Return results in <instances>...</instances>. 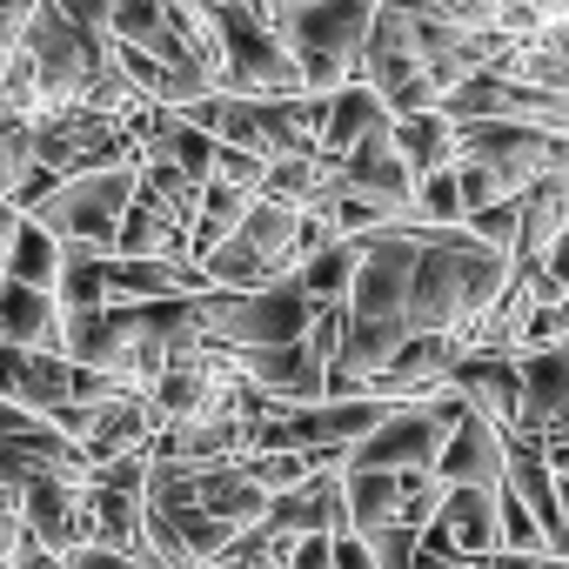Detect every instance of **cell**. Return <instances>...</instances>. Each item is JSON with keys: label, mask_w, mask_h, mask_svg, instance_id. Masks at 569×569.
Listing matches in <instances>:
<instances>
[{"label": "cell", "mask_w": 569, "mask_h": 569, "mask_svg": "<svg viewBox=\"0 0 569 569\" xmlns=\"http://www.w3.org/2000/svg\"><path fill=\"white\" fill-rule=\"evenodd\" d=\"M21 529L48 556H74L88 542V482H34L21 496Z\"/></svg>", "instance_id": "obj_13"}, {"label": "cell", "mask_w": 569, "mask_h": 569, "mask_svg": "<svg viewBox=\"0 0 569 569\" xmlns=\"http://www.w3.org/2000/svg\"><path fill=\"white\" fill-rule=\"evenodd\" d=\"M522 436H536L542 449L549 442H569V336L549 342V349H522Z\"/></svg>", "instance_id": "obj_8"}, {"label": "cell", "mask_w": 569, "mask_h": 569, "mask_svg": "<svg viewBox=\"0 0 569 569\" xmlns=\"http://www.w3.org/2000/svg\"><path fill=\"white\" fill-rule=\"evenodd\" d=\"M221 28V94L234 101H296L309 94L296 54L281 48V34L268 21H254L248 8H214Z\"/></svg>", "instance_id": "obj_4"}, {"label": "cell", "mask_w": 569, "mask_h": 569, "mask_svg": "<svg viewBox=\"0 0 569 569\" xmlns=\"http://www.w3.org/2000/svg\"><path fill=\"white\" fill-rule=\"evenodd\" d=\"M382 0H302L281 28V48L296 54L309 94H336L349 81H362V48L376 34Z\"/></svg>", "instance_id": "obj_2"}, {"label": "cell", "mask_w": 569, "mask_h": 569, "mask_svg": "<svg viewBox=\"0 0 569 569\" xmlns=\"http://www.w3.org/2000/svg\"><path fill=\"white\" fill-rule=\"evenodd\" d=\"M429 549L456 556V562H489L502 556V489H449L436 522L422 529Z\"/></svg>", "instance_id": "obj_7"}, {"label": "cell", "mask_w": 569, "mask_h": 569, "mask_svg": "<svg viewBox=\"0 0 569 569\" xmlns=\"http://www.w3.org/2000/svg\"><path fill=\"white\" fill-rule=\"evenodd\" d=\"M516 261L482 248L469 228H422L416 281H409V336H476V322L509 289Z\"/></svg>", "instance_id": "obj_1"}, {"label": "cell", "mask_w": 569, "mask_h": 569, "mask_svg": "<svg viewBox=\"0 0 569 569\" xmlns=\"http://www.w3.org/2000/svg\"><path fill=\"white\" fill-rule=\"evenodd\" d=\"M61 261H68V248L41 228V221H14L8 228V254H0V281H21V289H41V296H54V281H61Z\"/></svg>", "instance_id": "obj_20"}, {"label": "cell", "mask_w": 569, "mask_h": 569, "mask_svg": "<svg viewBox=\"0 0 569 569\" xmlns=\"http://www.w3.org/2000/svg\"><path fill=\"white\" fill-rule=\"evenodd\" d=\"M396 128V114H389V101L369 88V81H349V88H336L329 94V128H322V154L329 161H342V154H356L362 141H376V134H389Z\"/></svg>", "instance_id": "obj_16"}, {"label": "cell", "mask_w": 569, "mask_h": 569, "mask_svg": "<svg viewBox=\"0 0 569 569\" xmlns=\"http://www.w3.org/2000/svg\"><path fill=\"white\" fill-rule=\"evenodd\" d=\"M516 88H542V94H562L569 101V28H549L536 41H516L502 61H496Z\"/></svg>", "instance_id": "obj_22"}, {"label": "cell", "mask_w": 569, "mask_h": 569, "mask_svg": "<svg viewBox=\"0 0 569 569\" xmlns=\"http://www.w3.org/2000/svg\"><path fill=\"white\" fill-rule=\"evenodd\" d=\"M214 188H234V194H261V181H268V161L261 154H248V148H214V174H208Z\"/></svg>", "instance_id": "obj_30"}, {"label": "cell", "mask_w": 569, "mask_h": 569, "mask_svg": "<svg viewBox=\"0 0 569 569\" xmlns=\"http://www.w3.org/2000/svg\"><path fill=\"white\" fill-rule=\"evenodd\" d=\"M456 161H476L509 194H522L542 174H569V134H549V128H529V121H462L456 128Z\"/></svg>", "instance_id": "obj_6"}, {"label": "cell", "mask_w": 569, "mask_h": 569, "mask_svg": "<svg viewBox=\"0 0 569 569\" xmlns=\"http://www.w3.org/2000/svg\"><path fill=\"white\" fill-rule=\"evenodd\" d=\"M416 214H422L429 228H462V188H456V168L416 181Z\"/></svg>", "instance_id": "obj_28"}, {"label": "cell", "mask_w": 569, "mask_h": 569, "mask_svg": "<svg viewBox=\"0 0 569 569\" xmlns=\"http://www.w3.org/2000/svg\"><path fill=\"white\" fill-rule=\"evenodd\" d=\"M389 141H396V154L409 161V174H416V181H422V174L456 168V121H449L442 108H429V114H396Z\"/></svg>", "instance_id": "obj_21"}, {"label": "cell", "mask_w": 569, "mask_h": 569, "mask_svg": "<svg viewBox=\"0 0 569 569\" xmlns=\"http://www.w3.org/2000/svg\"><path fill=\"white\" fill-rule=\"evenodd\" d=\"M14 221H21V214H14V208H8V201H0V234H8V228H14Z\"/></svg>", "instance_id": "obj_38"}, {"label": "cell", "mask_w": 569, "mask_h": 569, "mask_svg": "<svg viewBox=\"0 0 569 569\" xmlns=\"http://www.w3.org/2000/svg\"><path fill=\"white\" fill-rule=\"evenodd\" d=\"M154 436H161L154 402L121 389V396H108V402H88V422H81V456H88V469H108V462H121V456L154 449Z\"/></svg>", "instance_id": "obj_10"}, {"label": "cell", "mask_w": 569, "mask_h": 569, "mask_svg": "<svg viewBox=\"0 0 569 569\" xmlns=\"http://www.w3.org/2000/svg\"><path fill=\"white\" fill-rule=\"evenodd\" d=\"M462 228H469L482 248H496V254H516V241H522V201H496V208L469 214Z\"/></svg>", "instance_id": "obj_29"}, {"label": "cell", "mask_w": 569, "mask_h": 569, "mask_svg": "<svg viewBox=\"0 0 569 569\" xmlns=\"http://www.w3.org/2000/svg\"><path fill=\"white\" fill-rule=\"evenodd\" d=\"M509 74L502 68H482V74H469V81H456L449 94H442V114L462 128V121H509Z\"/></svg>", "instance_id": "obj_27"}, {"label": "cell", "mask_w": 569, "mask_h": 569, "mask_svg": "<svg viewBox=\"0 0 569 569\" xmlns=\"http://www.w3.org/2000/svg\"><path fill=\"white\" fill-rule=\"evenodd\" d=\"M134 188H141V168H101V174H74L48 194L41 221L61 248H88V254H114V234H121V214L134 208Z\"/></svg>", "instance_id": "obj_5"}, {"label": "cell", "mask_w": 569, "mask_h": 569, "mask_svg": "<svg viewBox=\"0 0 569 569\" xmlns=\"http://www.w3.org/2000/svg\"><path fill=\"white\" fill-rule=\"evenodd\" d=\"M482 422H496L502 436L522 422V362L516 356H496V349H469L462 356V369H456V382H449Z\"/></svg>", "instance_id": "obj_12"}, {"label": "cell", "mask_w": 569, "mask_h": 569, "mask_svg": "<svg viewBox=\"0 0 569 569\" xmlns=\"http://www.w3.org/2000/svg\"><path fill=\"white\" fill-rule=\"evenodd\" d=\"M108 41L161 61V68H181L188 61V41H181V8L174 0H114L108 8Z\"/></svg>", "instance_id": "obj_14"}, {"label": "cell", "mask_w": 569, "mask_h": 569, "mask_svg": "<svg viewBox=\"0 0 569 569\" xmlns=\"http://www.w3.org/2000/svg\"><path fill=\"white\" fill-rule=\"evenodd\" d=\"M336 542V569H376V549H369V536H329Z\"/></svg>", "instance_id": "obj_35"}, {"label": "cell", "mask_w": 569, "mask_h": 569, "mask_svg": "<svg viewBox=\"0 0 569 569\" xmlns=\"http://www.w3.org/2000/svg\"><path fill=\"white\" fill-rule=\"evenodd\" d=\"M28 21H34V0H0V74H8V61L21 54Z\"/></svg>", "instance_id": "obj_33"}, {"label": "cell", "mask_w": 569, "mask_h": 569, "mask_svg": "<svg viewBox=\"0 0 569 569\" xmlns=\"http://www.w3.org/2000/svg\"><path fill=\"white\" fill-rule=\"evenodd\" d=\"M342 489H349V529H356V536H382V529L402 522V476L342 469Z\"/></svg>", "instance_id": "obj_25"}, {"label": "cell", "mask_w": 569, "mask_h": 569, "mask_svg": "<svg viewBox=\"0 0 569 569\" xmlns=\"http://www.w3.org/2000/svg\"><path fill=\"white\" fill-rule=\"evenodd\" d=\"M356 268H362V234H342V241L316 248V254L296 268V281H302V296H309L316 309H342V302H349Z\"/></svg>", "instance_id": "obj_24"}, {"label": "cell", "mask_w": 569, "mask_h": 569, "mask_svg": "<svg viewBox=\"0 0 569 569\" xmlns=\"http://www.w3.org/2000/svg\"><path fill=\"white\" fill-rule=\"evenodd\" d=\"M0 342L8 349H41V356H68V322L61 302L21 281H0Z\"/></svg>", "instance_id": "obj_15"}, {"label": "cell", "mask_w": 569, "mask_h": 569, "mask_svg": "<svg viewBox=\"0 0 569 569\" xmlns=\"http://www.w3.org/2000/svg\"><path fill=\"white\" fill-rule=\"evenodd\" d=\"M281 569H336V542H329V536H302Z\"/></svg>", "instance_id": "obj_34"}, {"label": "cell", "mask_w": 569, "mask_h": 569, "mask_svg": "<svg viewBox=\"0 0 569 569\" xmlns=\"http://www.w3.org/2000/svg\"><path fill=\"white\" fill-rule=\"evenodd\" d=\"M542 456H549V469H556V482H569V442H549Z\"/></svg>", "instance_id": "obj_37"}, {"label": "cell", "mask_w": 569, "mask_h": 569, "mask_svg": "<svg viewBox=\"0 0 569 569\" xmlns=\"http://www.w3.org/2000/svg\"><path fill=\"white\" fill-rule=\"evenodd\" d=\"M522 201V241H516V268H542V254L556 248V234L569 228V174H542L536 188L516 194Z\"/></svg>", "instance_id": "obj_19"}, {"label": "cell", "mask_w": 569, "mask_h": 569, "mask_svg": "<svg viewBox=\"0 0 569 569\" xmlns=\"http://www.w3.org/2000/svg\"><path fill=\"white\" fill-rule=\"evenodd\" d=\"M502 469H509V436L469 409L436 456V482L442 489H502Z\"/></svg>", "instance_id": "obj_11"}, {"label": "cell", "mask_w": 569, "mask_h": 569, "mask_svg": "<svg viewBox=\"0 0 569 569\" xmlns=\"http://www.w3.org/2000/svg\"><path fill=\"white\" fill-rule=\"evenodd\" d=\"M114 254H121V261H188V221H181V214H168L154 194H141V188H134V208L121 214Z\"/></svg>", "instance_id": "obj_17"}, {"label": "cell", "mask_w": 569, "mask_h": 569, "mask_svg": "<svg viewBox=\"0 0 569 569\" xmlns=\"http://www.w3.org/2000/svg\"><path fill=\"white\" fill-rule=\"evenodd\" d=\"M241 376H248V389L268 396L274 409L329 402V362H322L309 342H289V349H248V356H241Z\"/></svg>", "instance_id": "obj_9"}, {"label": "cell", "mask_w": 569, "mask_h": 569, "mask_svg": "<svg viewBox=\"0 0 569 569\" xmlns=\"http://www.w3.org/2000/svg\"><path fill=\"white\" fill-rule=\"evenodd\" d=\"M248 208H254V194H234V188H201V208H194V228H188V261H201V254H214L241 221H248Z\"/></svg>", "instance_id": "obj_26"}, {"label": "cell", "mask_w": 569, "mask_h": 569, "mask_svg": "<svg viewBox=\"0 0 569 569\" xmlns=\"http://www.w3.org/2000/svg\"><path fill=\"white\" fill-rule=\"evenodd\" d=\"M296 8H302V0H296Z\"/></svg>", "instance_id": "obj_39"}, {"label": "cell", "mask_w": 569, "mask_h": 569, "mask_svg": "<svg viewBox=\"0 0 569 569\" xmlns=\"http://www.w3.org/2000/svg\"><path fill=\"white\" fill-rule=\"evenodd\" d=\"M309 322H316V302L302 296L296 274L274 281V289H254V296H221V289L201 296L208 342L234 349V356H248V349H289V342L309 336Z\"/></svg>", "instance_id": "obj_3"}, {"label": "cell", "mask_w": 569, "mask_h": 569, "mask_svg": "<svg viewBox=\"0 0 569 569\" xmlns=\"http://www.w3.org/2000/svg\"><path fill=\"white\" fill-rule=\"evenodd\" d=\"M536 281H542V309H556V302H569V228L556 234V248L542 254V268H536Z\"/></svg>", "instance_id": "obj_32"}, {"label": "cell", "mask_w": 569, "mask_h": 569, "mask_svg": "<svg viewBox=\"0 0 569 569\" xmlns=\"http://www.w3.org/2000/svg\"><path fill=\"white\" fill-rule=\"evenodd\" d=\"M141 522H148V489H121L108 476H88V542L141 556Z\"/></svg>", "instance_id": "obj_18"}, {"label": "cell", "mask_w": 569, "mask_h": 569, "mask_svg": "<svg viewBox=\"0 0 569 569\" xmlns=\"http://www.w3.org/2000/svg\"><path fill=\"white\" fill-rule=\"evenodd\" d=\"M442 496H449V489H442L436 476H402V529H416V536H422V529L436 522Z\"/></svg>", "instance_id": "obj_31"}, {"label": "cell", "mask_w": 569, "mask_h": 569, "mask_svg": "<svg viewBox=\"0 0 569 569\" xmlns=\"http://www.w3.org/2000/svg\"><path fill=\"white\" fill-rule=\"evenodd\" d=\"M542 562H549V556H509V549H502V556H489L482 569H542Z\"/></svg>", "instance_id": "obj_36"}, {"label": "cell", "mask_w": 569, "mask_h": 569, "mask_svg": "<svg viewBox=\"0 0 569 569\" xmlns=\"http://www.w3.org/2000/svg\"><path fill=\"white\" fill-rule=\"evenodd\" d=\"M54 302H61V322H94L101 309H114V296H108V254L68 248L61 281H54Z\"/></svg>", "instance_id": "obj_23"}]
</instances>
